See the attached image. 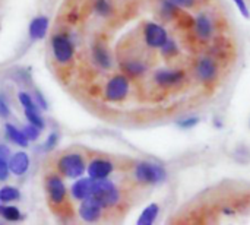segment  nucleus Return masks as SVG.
Segmentation results:
<instances>
[{"label": "nucleus", "mask_w": 250, "mask_h": 225, "mask_svg": "<svg viewBox=\"0 0 250 225\" xmlns=\"http://www.w3.org/2000/svg\"><path fill=\"white\" fill-rule=\"evenodd\" d=\"M135 179L144 184H161L167 180V170L157 163H139L135 167Z\"/></svg>", "instance_id": "1"}, {"label": "nucleus", "mask_w": 250, "mask_h": 225, "mask_svg": "<svg viewBox=\"0 0 250 225\" xmlns=\"http://www.w3.org/2000/svg\"><path fill=\"white\" fill-rule=\"evenodd\" d=\"M91 198L98 201V204L103 208H111V206L119 204L120 192L111 182L103 179V180H95L94 193H92Z\"/></svg>", "instance_id": "2"}, {"label": "nucleus", "mask_w": 250, "mask_h": 225, "mask_svg": "<svg viewBox=\"0 0 250 225\" xmlns=\"http://www.w3.org/2000/svg\"><path fill=\"white\" fill-rule=\"evenodd\" d=\"M186 79V72L183 69L174 67H163L154 72V82L160 88H176L182 85Z\"/></svg>", "instance_id": "3"}, {"label": "nucleus", "mask_w": 250, "mask_h": 225, "mask_svg": "<svg viewBox=\"0 0 250 225\" xmlns=\"http://www.w3.org/2000/svg\"><path fill=\"white\" fill-rule=\"evenodd\" d=\"M59 171L69 177V179H78L85 171V163L81 154H67L62 157L57 163Z\"/></svg>", "instance_id": "4"}, {"label": "nucleus", "mask_w": 250, "mask_h": 225, "mask_svg": "<svg viewBox=\"0 0 250 225\" xmlns=\"http://www.w3.org/2000/svg\"><path fill=\"white\" fill-rule=\"evenodd\" d=\"M195 73H196V78L199 79V82H202L204 85L212 83L218 78L217 60L214 57H211V56H202L196 61Z\"/></svg>", "instance_id": "5"}, {"label": "nucleus", "mask_w": 250, "mask_h": 225, "mask_svg": "<svg viewBox=\"0 0 250 225\" xmlns=\"http://www.w3.org/2000/svg\"><path fill=\"white\" fill-rule=\"evenodd\" d=\"M193 31L195 35L199 41H211L214 38L215 34V22L212 19V16L207 12H201L193 18Z\"/></svg>", "instance_id": "6"}, {"label": "nucleus", "mask_w": 250, "mask_h": 225, "mask_svg": "<svg viewBox=\"0 0 250 225\" xmlns=\"http://www.w3.org/2000/svg\"><path fill=\"white\" fill-rule=\"evenodd\" d=\"M129 79L123 75H116L113 76L105 86V98L111 102H117L122 101L127 97L129 94Z\"/></svg>", "instance_id": "7"}, {"label": "nucleus", "mask_w": 250, "mask_h": 225, "mask_svg": "<svg viewBox=\"0 0 250 225\" xmlns=\"http://www.w3.org/2000/svg\"><path fill=\"white\" fill-rule=\"evenodd\" d=\"M167 29L157 22H148L144 26V40L149 48H160L168 40Z\"/></svg>", "instance_id": "8"}, {"label": "nucleus", "mask_w": 250, "mask_h": 225, "mask_svg": "<svg viewBox=\"0 0 250 225\" xmlns=\"http://www.w3.org/2000/svg\"><path fill=\"white\" fill-rule=\"evenodd\" d=\"M51 48L54 59L59 63H67L73 57V45L64 35H54L51 40Z\"/></svg>", "instance_id": "9"}, {"label": "nucleus", "mask_w": 250, "mask_h": 225, "mask_svg": "<svg viewBox=\"0 0 250 225\" xmlns=\"http://www.w3.org/2000/svg\"><path fill=\"white\" fill-rule=\"evenodd\" d=\"M101 209H103V206L98 204V201H95L94 198H86L81 204L79 215L86 223H95L101 217Z\"/></svg>", "instance_id": "10"}, {"label": "nucleus", "mask_w": 250, "mask_h": 225, "mask_svg": "<svg viewBox=\"0 0 250 225\" xmlns=\"http://www.w3.org/2000/svg\"><path fill=\"white\" fill-rule=\"evenodd\" d=\"M47 190L53 204H62L66 198V186L59 176H51L47 182Z\"/></svg>", "instance_id": "11"}, {"label": "nucleus", "mask_w": 250, "mask_h": 225, "mask_svg": "<svg viewBox=\"0 0 250 225\" xmlns=\"http://www.w3.org/2000/svg\"><path fill=\"white\" fill-rule=\"evenodd\" d=\"M111 171H113V164L107 160H94L91 161L89 168H88L89 177L94 180L107 179L111 174Z\"/></svg>", "instance_id": "12"}, {"label": "nucleus", "mask_w": 250, "mask_h": 225, "mask_svg": "<svg viewBox=\"0 0 250 225\" xmlns=\"http://www.w3.org/2000/svg\"><path fill=\"white\" fill-rule=\"evenodd\" d=\"M95 180L94 179H81L72 186V196L78 201H83L86 198H91L94 193Z\"/></svg>", "instance_id": "13"}, {"label": "nucleus", "mask_w": 250, "mask_h": 225, "mask_svg": "<svg viewBox=\"0 0 250 225\" xmlns=\"http://www.w3.org/2000/svg\"><path fill=\"white\" fill-rule=\"evenodd\" d=\"M28 168H29V158L25 152H16L9 161V170H12V173L16 176L25 174Z\"/></svg>", "instance_id": "14"}, {"label": "nucleus", "mask_w": 250, "mask_h": 225, "mask_svg": "<svg viewBox=\"0 0 250 225\" xmlns=\"http://www.w3.org/2000/svg\"><path fill=\"white\" fill-rule=\"evenodd\" d=\"M122 69H123V72H126L129 76L138 78V76H142V75L146 73L148 66H146L142 60H139V59H129V60H125V61L122 63Z\"/></svg>", "instance_id": "15"}, {"label": "nucleus", "mask_w": 250, "mask_h": 225, "mask_svg": "<svg viewBox=\"0 0 250 225\" xmlns=\"http://www.w3.org/2000/svg\"><path fill=\"white\" fill-rule=\"evenodd\" d=\"M47 29H48V19L44 18V16H38L35 18L31 25H29V35L35 40H41L45 37L47 34Z\"/></svg>", "instance_id": "16"}, {"label": "nucleus", "mask_w": 250, "mask_h": 225, "mask_svg": "<svg viewBox=\"0 0 250 225\" xmlns=\"http://www.w3.org/2000/svg\"><path fill=\"white\" fill-rule=\"evenodd\" d=\"M92 57H94L95 63L100 67H103V69H108L111 66V57H110L107 48L104 45H101V44L100 45H95L92 48Z\"/></svg>", "instance_id": "17"}, {"label": "nucleus", "mask_w": 250, "mask_h": 225, "mask_svg": "<svg viewBox=\"0 0 250 225\" xmlns=\"http://www.w3.org/2000/svg\"><path fill=\"white\" fill-rule=\"evenodd\" d=\"M180 10L182 9L179 6H176L174 3H171L170 0H161L160 1V13L166 20H173V19L179 18L182 15Z\"/></svg>", "instance_id": "18"}, {"label": "nucleus", "mask_w": 250, "mask_h": 225, "mask_svg": "<svg viewBox=\"0 0 250 225\" xmlns=\"http://www.w3.org/2000/svg\"><path fill=\"white\" fill-rule=\"evenodd\" d=\"M158 214H160V206L157 205V204H151V205H148L144 211H142V214H141V217H139V220H138V224L139 225H151L155 223V220L158 218Z\"/></svg>", "instance_id": "19"}, {"label": "nucleus", "mask_w": 250, "mask_h": 225, "mask_svg": "<svg viewBox=\"0 0 250 225\" xmlns=\"http://www.w3.org/2000/svg\"><path fill=\"white\" fill-rule=\"evenodd\" d=\"M6 133H7L9 139H10L12 142H15L16 145L23 146V148L28 146V138L23 135L22 130L16 129V127L12 126V124H6Z\"/></svg>", "instance_id": "20"}, {"label": "nucleus", "mask_w": 250, "mask_h": 225, "mask_svg": "<svg viewBox=\"0 0 250 225\" xmlns=\"http://www.w3.org/2000/svg\"><path fill=\"white\" fill-rule=\"evenodd\" d=\"M160 50H161L163 57H167V59H173V57L179 56V53H180V47H179V44H177L173 38H168V40L160 47Z\"/></svg>", "instance_id": "21"}, {"label": "nucleus", "mask_w": 250, "mask_h": 225, "mask_svg": "<svg viewBox=\"0 0 250 225\" xmlns=\"http://www.w3.org/2000/svg\"><path fill=\"white\" fill-rule=\"evenodd\" d=\"M229 51H230V47H229V42L227 40H215L214 45H212V57L214 59H226L229 56Z\"/></svg>", "instance_id": "22"}, {"label": "nucleus", "mask_w": 250, "mask_h": 225, "mask_svg": "<svg viewBox=\"0 0 250 225\" xmlns=\"http://www.w3.org/2000/svg\"><path fill=\"white\" fill-rule=\"evenodd\" d=\"M19 198H21V193L13 186H4V187L0 189V202H3V204L18 201Z\"/></svg>", "instance_id": "23"}, {"label": "nucleus", "mask_w": 250, "mask_h": 225, "mask_svg": "<svg viewBox=\"0 0 250 225\" xmlns=\"http://www.w3.org/2000/svg\"><path fill=\"white\" fill-rule=\"evenodd\" d=\"M0 215H1L6 221H12V223L22 220V215H21L19 209L15 208V206H4V205H0Z\"/></svg>", "instance_id": "24"}, {"label": "nucleus", "mask_w": 250, "mask_h": 225, "mask_svg": "<svg viewBox=\"0 0 250 225\" xmlns=\"http://www.w3.org/2000/svg\"><path fill=\"white\" fill-rule=\"evenodd\" d=\"M94 9L100 16H108L113 12L111 3L108 0H95L94 3Z\"/></svg>", "instance_id": "25"}, {"label": "nucleus", "mask_w": 250, "mask_h": 225, "mask_svg": "<svg viewBox=\"0 0 250 225\" xmlns=\"http://www.w3.org/2000/svg\"><path fill=\"white\" fill-rule=\"evenodd\" d=\"M19 101H21L22 107L25 108V111H38L37 104H34L32 98L26 92H19Z\"/></svg>", "instance_id": "26"}, {"label": "nucleus", "mask_w": 250, "mask_h": 225, "mask_svg": "<svg viewBox=\"0 0 250 225\" xmlns=\"http://www.w3.org/2000/svg\"><path fill=\"white\" fill-rule=\"evenodd\" d=\"M198 123H199V117H196V116H189V117H183L182 120H179V122H177V126L182 127V129L189 130V129H193L195 126H198Z\"/></svg>", "instance_id": "27"}, {"label": "nucleus", "mask_w": 250, "mask_h": 225, "mask_svg": "<svg viewBox=\"0 0 250 225\" xmlns=\"http://www.w3.org/2000/svg\"><path fill=\"white\" fill-rule=\"evenodd\" d=\"M22 132H23V135L28 138V141H35V139H38V136H40V133H41V129L37 127V126H34V124H28V126L23 127Z\"/></svg>", "instance_id": "28"}, {"label": "nucleus", "mask_w": 250, "mask_h": 225, "mask_svg": "<svg viewBox=\"0 0 250 225\" xmlns=\"http://www.w3.org/2000/svg\"><path fill=\"white\" fill-rule=\"evenodd\" d=\"M25 114H26V119L29 120L31 124H34V126H37L40 129L44 127V120L41 119L38 111H25Z\"/></svg>", "instance_id": "29"}, {"label": "nucleus", "mask_w": 250, "mask_h": 225, "mask_svg": "<svg viewBox=\"0 0 250 225\" xmlns=\"http://www.w3.org/2000/svg\"><path fill=\"white\" fill-rule=\"evenodd\" d=\"M233 3L236 4V7L239 9V12L242 13L243 18L249 19L250 18V12H249V6L246 3V0H233Z\"/></svg>", "instance_id": "30"}, {"label": "nucleus", "mask_w": 250, "mask_h": 225, "mask_svg": "<svg viewBox=\"0 0 250 225\" xmlns=\"http://www.w3.org/2000/svg\"><path fill=\"white\" fill-rule=\"evenodd\" d=\"M57 142H59V136H57V133H51V135L47 138L45 143H44V149H47V151L53 149V148L57 145Z\"/></svg>", "instance_id": "31"}, {"label": "nucleus", "mask_w": 250, "mask_h": 225, "mask_svg": "<svg viewBox=\"0 0 250 225\" xmlns=\"http://www.w3.org/2000/svg\"><path fill=\"white\" fill-rule=\"evenodd\" d=\"M171 3H174L176 6H179L180 9H190L196 4L198 0H170Z\"/></svg>", "instance_id": "32"}, {"label": "nucleus", "mask_w": 250, "mask_h": 225, "mask_svg": "<svg viewBox=\"0 0 250 225\" xmlns=\"http://www.w3.org/2000/svg\"><path fill=\"white\" fill-rule=\"evenodd\" d=\"M9 176V164L4 161V158H0V180H6Z\"/></svg>", "instance_id": "33"}, {"label": "nucleus", "mask_w": 250, "mask_h": 225, "mask_svg": "<svg viewBox=\"0 0 250 225\" xmlns=\"http://www.w3.org/2000/svg\"><path fill=\"white\" fill-rule=\"evenodd\" d=\"M10 114V110L7 107V102H6V98L3 95H0V116L1 117H7Z\"/></svg>", "instance_id": "34"}, {"label": "nucleus", "mask_w": 250, "mask_h": 225, "mask_svg": "<svg viewBox=\"0 0 250 225\" xmlns=\"http://www.w3.org/2000/svg\"><path fill=\"white\" fill-rule=\"evenodd\" d=\"M35 100H37V102H38V105H40L41 108H47V102H45L44 97H42L38 91H35Z\"/></svg>", "instance_id": "35"}, {"label": "nucleus", "mask_w": 250, "mask_h": 225, "mask_svg": "<svg viewBox=\"0 0 250 225\" xmlns=\"http://www.w3.org/2000/svg\"><path fill=\"white\" fill-rule=\"evenodd\" d=\"M9 155V148L4 145H0V158H6Z\"/></svg>", "instance_id": "36"}]
</instances>
